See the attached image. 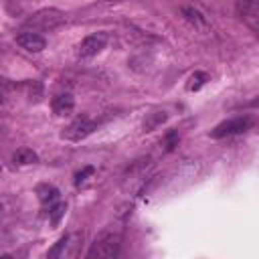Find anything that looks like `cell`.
<instances>
[{
	"mask_svg": "<svg viewBox=\"0 0 259 259\" xmlns=\"http://www.w3.org/2000/svg\"><path fill=\"white\" fill-rule=\"evenodd\" d=\"M253 125V117L251 115H239V117H231L227 121H221L212 132L210 138H227V136H235V134H243Z\"/></svg>",
	"mask_w": 259,
	"mask_h": 259,
	"instance_id": "cell-4",
	"label": "cell"
},
{
	"mask_svg": "<svg viewBox=\"0 0 259 259\" xmlns=\"http://www.w3.org/2000/svg\"><path fill=\"white\" fill-rule=\"evenodd\" d=\"M0 103H2V95H0Z\"/></svg>",
	"mask_w": 259,
	"mask_h": 259,
	"instance_id": "cell-19",
	"label": "cell"
},
{
	"mask_svg": "<svg viewBox=\"0 0 259 259\" xmlns=\"http://www.w3.org/2000/svg\"><path fill=\"white\" fill-rule=\"evenodd\" d=\"M28 97H30V101H38L42 97V85L38 81L28 83Z\"/></svg>",
	"mask_w": 259,
	"mask_h": 259,
	"instance_id": "cell-17",
	"label": "cell"
},
{
	"mask_svg": "<svg viewBox=\"0 0 259 259\" xmlns=\"http://www.w3.org/2000/svg\"><path fill=\"white\" fill-rule=\"evenodd\" d=\"M162 146H164V150H166V152L174 150V146H178V134H176L174 130H170V132L164 136V140H162Z\"/></svg>",
	"mask_w": 259,
	"mask_h": 259,
	"instance_id": "cell-16",
	"label": "cell"
},
{
	"mask_svg": "<svg viewBox=\"0 0 259 259\" xmlns=\"http://www.w3.org/2000/svg\"><path fill=\"white\" fill-rule=\"evenodd\" d=\"M97 130V121L81 115V117H75L67 127H63V138L69 140V142H81L85 140L89 134H93Z\"/></svg>",
	"mask_w": 259,
	"mask_h": 259,
	"instance_id": "cell-3",
	"label": "cell"
},
{
	"mask_svg": "<svg viewBox=\"0 0 259 259\" xmlns=\"http://www.w3.org/2000/svg\"><path fill=\"white\" fill-rule=\"evenodd\" d=\"M93 172H95V168H93V166H85L81 172H77V174H75V184H77V186H79V184H83V182L87 180V176H91Z\"/></svg>",
	"mask_w": 259,
	"mask_h": 259,
	"instance_id": "cell-18",
	"label": "cell"
},
{
	"mask_svg": "<svg viewBox=\"0 0 259 259\" xmlns=\"http://www.w3.org/2000/svg\"><path fill=\"white\" fill-rule=\"evenodd\" d=\"M105 2H113V0H105Z\"/></svg>",
	"mask_w": 259,
	"mask_h": 259,
	"instance_id": "cell-20",
	"label": "cell"
},
{
	"mask_svg": "<svg viewBox=\"0 0 259 259\" xmlns=\"http://www.w3.org/2000/svg\"><path fill=\"white\" fill-rule=\"evenodd\" d=\"M67 243H69V235H63V237L57 241V245H55V247H53V249H51L47 255H49L51 259H55V257H61V253H63V249L67 247Z\"/></svg>",
	"mask_w": 259,
	"mask_h": 259,
	"instance_id": "cell-15",
	"label": "cell"
},
{
	"mask_svg": "<svg viewBox=\"0 0 259 259\" xmlns=\"http://www.w3.org/2000/svg\"><path fill=\"white\" fill-rule=\"evenodd\" d=\"M168 119V113L162 109V111H152V113H148L146 115V119H144V123H142V127H144V132H154L156 127H160L164 121Z\"/></svg>",
	"mask_w": 259,
	"mask_h": 259,
	"instance_id": "cell-9",
	"label": "cell"
},
{
	"mask_svg": "<svg viewBox=\"0 0 259 259\" xmlns=\"http://www.w3.org/2000/svg\"><path fill=\"white\" fill-rule=\"evenodd\" d=\"M107 45V32H93L89 36H85L79 45V57L81 59H89V57H95L97 53H101Z\"/></svg>",
	"mask_w": 259,
	"mask_h": 259,
	"instance_id": "cell-6",
	"label": "cell"
},
{
	"mask_svg": "<svg viewBox=\"0 0 259 259\" xmlns=\"http://www.w3.org/2000/svg\"><path fill=\"white\" fill-rule=\"evenodd\" d=\"M51 107H53V111L57 115H69L75 109V99H73L71 93H59L57 97H53Z\"/></svg>",
	"mask_w": 259,
	"mask_h": 259,
	"instance_id": "cell-8",
	"label": "cell"
},
{
	"mask_svg": "<svg viewBox=\"0 0 259 259\" xmlns=\"http://www.w3.org/2000/svg\"><path fill=\"white\" fill-rule=\"evenodd\" d=\"M12 160H14V164H18V166H28V164L38 162V156H36V152H32L30 148H20V150L12 156Z\"/></svg>",
	"mask_w": 259,
	"mask_h": 259,
	"instance_id": "cell-11",
	"label": "cell"
},
{
	"mask_svg": "<svg viewBox=\"0 0 259 259\" xmlns=\"http://www.w3.org/2000/svg\"><path fill=\"white\" fill-rule=\"evenodd\" d=\"M16 42L28 53H40L47 47V40L38 32H32V30H24V32L16 34Z\"/></svg>",
	"mask_w": 259,
	"mask_h": 259,
	"instance_id": "cell-7",
	"label": "cell"
},
{
	"mask_svg": "<svg viewBox=\"0 0 259 259\" xmlns=\"http://www.w3.org/2000/svg\"><path fill=\"white\" fill-rule=\"evenodd\" d=\"M65 22V12L59 10V8H42L34 14H30L24 22H22V28L26 30H32V32H47V30H53L57 26H61Z\"/></svg>",
	"mask_w": 259,
	"mask_h": 259,
	"instance_id": "cell-1",
	"label": "cell"
},
{
	"mask_svg": "<svg viewBox=\"0 0 259 259\" xmlns=\"http://www.w3.org/2000/svg\"><path fill=\"white\" fill-rule=\"evenodd\" d=\"M182 14H184V18L188 20V22H192V24H206V18L196 10V8H192V6H184L182 8Z\"/></svg>",
	"mask_w": 259,
	"mask_h": 259,
	"instance_id": "cell-12",
	"label": "cell"
},
{
	"mask_svg": "<svg viewBox=\"0 0 259 259\" xmlns=\"http://www.w3.org/2000/svg\"><path fill=\"white\" fill-rule=\"evenodd\" d=\"M235 6L243 22L253 32H257L259 30V2L257 0H235Z\"/></svg>",
	"mask_w": 259,
	"mask_h": 259,
	"instance_id": "cell-5",
	"label": "cell"
},
{
	"mask_svg": "<svg viewBox=\"0 0 259 259\" xmlns=\"http://www.w3.org/2000/svg\"><path fill=\"white\" fill-rule=\"evenodd\" d=\"M32 2H36V0H32Z\"/></svg>",
	"mask_w": 259,
	"mask_h": 259,
	"instance_id": "cell-21",
	"label": "cell"
},
{
	"mask_svg": "<svg viewBox=\"0 0 259 259\" xmlns=\"http://www.w3.org/2000/svg\"><path fill=\"white\" fill-rule=\"evenodd\" d=\"M208 81V75L206 73H202V71H196V73H192L190 75V79H188V91H198L204 83Z\"/></svg>",
	"mask_w": 259,
	"mask_h": 259,
	"instance_id": "cell-13",
	"label": "cell"
},
{
	"mask_svg": "<svg viewBox=\"0 0 259 259\" xmlns=\"http://www.w3.org/2000/svg\"><path fill=\"white\" fill-rule=\"evenodd\" d=\"M65 210H67V206H65L63 202L55 204V206H53V210H49V212H51V225H53V227H59L61 219L65 217Z\"/></svg>",
	"mask_w": 259,
	"mask_h": 259,
	"instance_id": "cell-14",
	"label": "cell"
},
{
	"mask_svg": "<svg viewBox=\"0 0 259 259\" xmlns=\"http://www.w3.org/2000/svg\"><path fill=\"white\" fill-rule=\"evenodd\" d=\"M36 196H38V200L42 204H51V202H55L59 198V190L53 184H38L36 186Z\"/></svg>",
	"mask_w": 259,
	"mask_h": 259,
	"instance_id": "cell-10",
	"label": "cell"
},
{
	"mask_svg": "<svg viewBox=\"0 0 259 259\" xmlns=\"http://www.w3.org/2000/svg\"><path fill=\"white\" fill-rule=\"evenodd\" d=\"M121 247V235L117 231H103L87 251L89 259H113Z\"/></svg>",
	"mask_w": 259,
	"mask_h": 259,
	"instance_id": "cell-2",
	"label": "cell"
}]
</instances>
